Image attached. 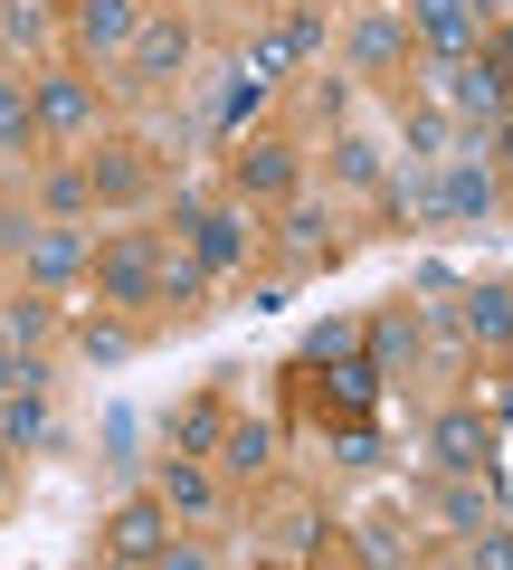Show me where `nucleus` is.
<instances>
[{"instance_id":"f257e3e1","label":"nucleus","mask_w":513,"mask_h":570,"mask_svg":"<svg viewBox=\"0 0 513 570\" xmlns=\"http://www.w3.org/2000/svg\"><path fill=\"white\" fill-rule=\"evenodd\" d=\"M86 285H96V305H105V314H144V305H152V285H162V238H144V228H115V238H96Z\"/></svg>"},{"instance_id":"f03ea898","label":"nucleus","mask_w":513,"mask_h":570,"mask_svg":"<svg viewBox=\"0 0 513 570\" xmlns=\"http://www.w3.org/2000/svg\"><path fill=\"white\" fill-rule=\"evenodd\" d=\"M428 86H437L466 124H494V115L513 105V77L485 58V48H466V58H428Z\"/></svg>"},{"instance_id":"7ed1b4c3","label":"nucleus","mask_w":513,"mask_h":570,"mask_svg":"<svg viewBox=\"0 0 513 570\" xmlns=\"http://www.w3.org/2000/svg\"><path fill=\"white\" fill-rule=\"evenodd\" d=\"M324 504H314L305 485H267L257 494V542L267 551H286V561H314V551H324Z\"/></svg>"},{"instance_id":"20e7f679","label":"nucleus","mask_w":513,"mask_h":570,"mask_svg":"<svg viewBox=\"0 0 513 570\" xmlns=\"http://www.w3.org/2000/svg\"><path fill=\"white\" fill-rule=\"evenodd\" d=\"M190 20L181 10H144V29H134V48H124V86H171L190 67Z\"/></svg>"},{"instance_id":"39448f33","label":"nucleus","mask_w":513,"mask_h":570,"mask_svg":"<svg viewBox=\"0 0 513 570\" xmlns=\"http://www.w3.org/2000/svg\"><path fill=\"white\" fill-rule=\"evenodd\" d=\"M29 96H39V134H58V142H86L96 115H105V96H96L86 67H48V77H29Z\"/></svg>"},{"instance_id":"423d86ee","label":"nucleus","mask_w":513,"mask_h":570,"mask_svg":"<svg viewBox=\"0 0 513 570\" xmlns=\"http://www.w3.org/2000/svg\"><path fill=\"white\" fill-rule=\"evenodd\" d=\"M10 247H20L29 285H77V276H86V257H96V238H86L77 219H29Z\"/></svg>"},{"instance_id":"0eeeda50","label":"nucleus","mask_w":513,"mask_h":570,"mask_svg":"<svg viewBox=\"0 0 513 570\" xmlns=\"http://www.w3.org/2000/svg\"><path fill=\"white\" fill-rule=\"evenodd\" d=\"M295 171H305V153H295L286 134H247L238 153H228V190H238V200H286Z\"/></svg>"},{"instance_id":"6e6552de","label":"nucleus","mask_w":513,"mask_h":570,"mask_svg":"<svg viewBox=\"0 0 513 570\" xmlns=\"http://www.w3.org/2000/svg\"><path fill=\"white\" fill-rule=\"evenodd\" d=\"M171 551V504L162 494H124L105 513V561H162Z\"/></svg>"},{"instance_id":"1a4fd4ad","label":"nucleus","mask_w":513,"mask_h":570,"mask_svg":"<svg viewBox=\"0 0 513 570\" xmlns=\"http://www.w3.org/2000/svg\"><path fill=\"white\" fill-rule=\"evenodd\" d=\"M410 39L428 58H466V48H485V10L475 0H410Z\"/></svg>"},{"instance_id":"9d476101","label":"nucleus","mask_w":513,"mask_h":570,"mask_svg":"<svg viewBox=\"0 0 513 570\" xmlns=\"http://www.w3.org/2000/svg\"><path fill=\"white\" fill-rule=\"evenodd\" d=\"M428 466H494V419L475 400H456V409L428 419Z\"/></svg>"},{"instance_id":"9b49d317","label":"nucleus","mask_w":513,"mask_h":570,"mask_svg":"<svg viewBox=\"0 0 513 570\" xmlns=\"http://www.w3.org/2000/svg\"><path fill=\"white\" fill-rule=\"evenodd\" d=\"M181 247L209 266V276H228V266H247V247H257V228H247V209H209L200 200V219L181 228Z\"/></svg>"},{"instance_id":"f8f14e48","label":"nucleus","mask_w":513,"mask_h":570,"mask_svg":"<svg viewBox=\"0 0 513 570\" xmlns=\"http://www.w3.org/2000/svg\"><path fill=\"white\" fill-rule=\"evenodd\" d=\"M86 190H96V209H134L152 190L144 142H105V153H86Z\"/></svg>"},{"instance_id":"ddd939ff","label":"nucleus","mask_w":513,"mask_h":570,"mask_svg":"<svg viewBox=\"0 0 513 570\" xmlns=\"http://www.w3.org/2000/svg\"><path fill=\"white\" fill-rule=\"evenodd\" d=\"M343 48H352L362 77H399V67H410V20H399V10H362Z\"/></svg>"},{"instance_id":"4468645a","label":"nucleus","mask_w":513,"mask_h":570,"mask_svg":"<svg viewBox=\"0 0 513 570\" xmlns=\"http://www.w3.org/2000/svg\"><path fill=\"white\" fill-rule=\"evenodd\" d=\"M418 343H428V333H418V314H410V295H399L391 314H371V324H362V362L381 371V381H399V371L418 362Z\"/></svg>"},{"instance_id":"2eb2a0df","label":"nucleus","mask_w":513,"mask_h":570,"mask_svg":"<svg viewBox=\"0 0 513 570\" xmlns=\"http://www.w3.org/2000/svg\"><path fill=\"white\" fill-rule=\"evenodd\" d=\"M152 494H162V504L181 513V523H209V513H219V475H209V456H181V448L162 456V475H152Z\"/></svg>"},{"instance_id":"dca6fc26","label":"nucleus","mask_w":513,"mask_h":570,"mask_svg":"<svg viewBox=\"0 0 513 570\" xmlns=\"http://www.w3.org/2000/svg\"><path fill=\"white\" fill-rule=\"evenodd\" d=\"M48 438H58V419H48V390H39V381L0 390V448L29 456V448H48Z\"/></svg>"},{"instance_id":"f3484780","label":"nucleus","mask_w":513,"mask_h":570,"mask_svg":"<svg viewBox=\"0 0 513 570\" xmlns=\"http://www.w3.org/2000/svg\"><path fill=\"white\" fill-rule=\"evenodd\" d=\"M134 29H144L134 0H77V48H86V58H124Z\"/></svg>"},{"instance_id":"a211bd4d","label":"nucleus","mask_w":513,"mask_h":570,"mask_svg":"<svg viewBox=\"0 0 513 570\" xmlns=\"http://www.w3.org/2000/svg\"><path fill=\"white\" fill-rule=\"evenodd\" d=\"M152 305L181 314V324H190V314H209V266L190 257V247H162V285H152Z\"/></svg>"},{"instance_id":"6ab92c4d","label":"nucleus","mask_w":513,"mask_h":570,"mask_svg":"<svg viewBox=\"0 0 513 570\" xmlns=\"http://www.w3.org/2000/svg\"><path fill=\"white\" fill-rule=\"evenodd\" d=\"M48 39H58V10L48 0H0V48L10 58H48Z\"/></svg>"},{"instance_id":"aec40b11","label":"nucleus","mask_w":513,"mask_h":570,"mask_svg":"<svg viewBox=\"0 0 513 570\" xmlns=\"http://www.w3.org/2000/svg\"><path fill=\"white\" fill-rule=\"evenodd\" d=\"M466 333H475V343H485V352H504L513 343V285H466Z\"/></svg>"},{"instance_id":"412c9836","label":"nucleus","mask_w":513,"mask_h":570,"mask_svg":"<svg viewBox=\"0 0 513 570\" xmlns=\"http://www.w3.org/2000/svg\"><path fill=\"white\" fill-rule=\"evenodd\" d=\"M39 96H29V86L20 77H0V153H20V163H29V153H39Z\"/></svg>"},{"instance_id":"4be33fe9","label":"nucleus","mask_w":513,"mask_h":570,"mask_svg":"<svg viewBox=\"0 0 513 570\" xmlns=\"http://www.w3.org/2000/svg\"><path fill=\"white\" fill-rule=\"evenodd\" d=\"M267 456H276V428H267V419H238V409H228L219 466H228V475H267Z\"/></svg>"},{"instance_id":"5701e85b","label":"nucleus","mask_w":513,"mask_h":570,"mask_svg":"<svg viewBox=\"0 0 513 570\" xmlns=\"http://www.w3.org/2000/svg\"><path fill=\"white\" fill-rule=\"evenodd\" d=\"M333 181H343V190H391L381 142H371V134H333Z\"/></svg>"},{"instance_id":"b1692460","label":"nucleus","mask_w":513,"mask_h":570,"mask_svg":"<svg viewBox=\"0 0 513 570\" xmlns=\"http://www.w3.org/2000/svg\"><path fill=\"white\" fill-rule=\"evenodd\" d=\"M48 333H58V305H48V295H20V305H0V343H10V352H39Z\"/></svg>"},{"instance_id":"393cba45","label":"nucleus","mask_w":513,"mask_h":570,"mask_svg":"<svg viewBox=\"0 0 513 570\" xmlns=\"http://www.w3.org/2000/svg\"><path fill=\"white\" fill-rule=\"evenodd\" d=\"M219 438H228V400H190L181 428H171V448H181V456H219Z\"/></svg>"},{"instance_id":"a878e982","label":"nucleus","mask_w":513,"mask_h":570,"mask_svg":"<svg viewBox=\"0 0 513 570\" xmlns=\"http://www.w3.org/2000/svg\"><path fill=\"white\" fill-rule=\"evenodd\" d=\"M276 39H286L295 67H305L314 48H324V10H314V0H286V10H276Z\"/></svg>"},{"instance_id":"bb28decb","label":"nucleus","mask_w":513,"mask_h":570,"mask_svg":"<svg viewBox=\"0 0 513 570\" xmlns=\"http://www.w3.org/2000/svg\"><path fill=\"white\" fill-rule=\"evenodd\" d=\"M286 67H295V48L276 39V29H257V39H247V58H238V77H247V86H276Z\"/></svg>"},{"instance_id":"cd10ccee","label":"nucleus","mask_w":513,"mask_h":570,"mask_svg":"<svg viewBox=\"0 0 513 570\" xmlns=\"http://www.w3.org/2000/svg\"><path fill=\"white\" fill-rule=\"evenodd\" d=\"M447 153H456V124L437 115V105H418L410 115V163H447Z\"/></svg>"},{"instance_id":"c85d7f7f","label":"nucleus","mask_w":513,"mask_h":570,"mask_svg":"<svg viewBox=\"0 0 513 570\" xmlns=\"http://www.w3.org/2000/svg\"><path fill=\"white\" fill-rule=\"evenodd\" d=\"M39 200H48V219H86V209H96V190H86V163H77V171H48Z\"/></svg>"},{"instance_id":"c756f323","label":"nucleus","mask_w":513,"mask_h":570,"mask_svg":"<svg viewBox=\"0 0 513 570\" xmlns=\"http://www.w3.org/2000/svg\"><path fill=\"white\" fill-rule=\"evenodd\" d=\"M352 352H362V324H352V314H324V324L305 333V362H352Z\"/></svg>"},{"instance_id":"7c9ffc66","label":"nucleus","mask_w":513,"mask_h":570,"mask_svg":"<svg viewBox=\"0 0 513 570\" xmlns=\"http://www.w3.org/2000/svg\"><path fill=\"white\" fill-rule=\"evenodd\" d=\"M276 238H286V247H305V257H343V247L324 238V209H314V200H295V209H286V228H276Z\"/></svg>"},{"instance_id":"2f4dec72","label":"nucleus","mask_w":513,"mask_h":570,"mask_svg":"<svg viewBox=\"0 0 513 570\" xmlns=\"http://www.w3.org/2000/svg\"><path fill=\"white\" fill-rule=\"evenodd\" d=\"M77 343H86V362H124V352H134V324H124V314H96Z\"/></svg>"},{"instance_id":"473e14b6","label":"nucleus","mask_w":513,"mask_h":570,"mask_svg":"<svg viewBox=\"0 0 513 570\" xmlns=\"http://www.w3.org/2000/svg\"><path fill=\"white\" fill-rule=\"evenodd\" d=\"M333 466H381V438H371L362 419H352V428H333Z\"/></svg>"},{"instance_id":"72a5a7b5","label":"nucleus","mask_w":513,"mask_h":570,"mask_svg":"<svg viewBox=\"0 0 513 570\" xmlns=\"http://www.w3.org/2000/svg\"><path fill=\"white\" fill-rule=\"evenodd\" d=\"M485 58L504 67V77H513V20H485Z\"/></svg>"},{"instance_id":"f704fd0d","label":"nucleus","mask_w":513,"mask_h":570,"mask_svg":"<svg viewBox=\"0 0 513 570\" xmlns=\"http://www.w3.org/2000/svg\"><path fill=\"white\" fill-rule=\"evenodd\" d=\"M485 153H504V163H513V105H504V115L485 124Z\"/></svg>"},{"instance_id":"c9c22d12","label":"nucleus","mask_w":513,"mask_h":570,"mask_svg":"<svg viewBox=\"0 0 513 570\" xmlns=\"http://www.w3.org/2000/svg\"><path fill=\"white\" fill-rule=\"evenodd\" d=\"M475 10H485V20H513V0H475Z\"/></svg>"},{"instance_id":"e433bc0d","label":"nucleus","mask_w":513,"mask_h":570,"mask_svg":"<svg viewBox=\"0 0 513 570\" xmlns=\"http://www.w3.org/2000/svg\"><path fill=\"white\" fill-rule=\"evenodd\" d=\"M276 10H286V0H276Z\"/></svg>"}]
</instances>
